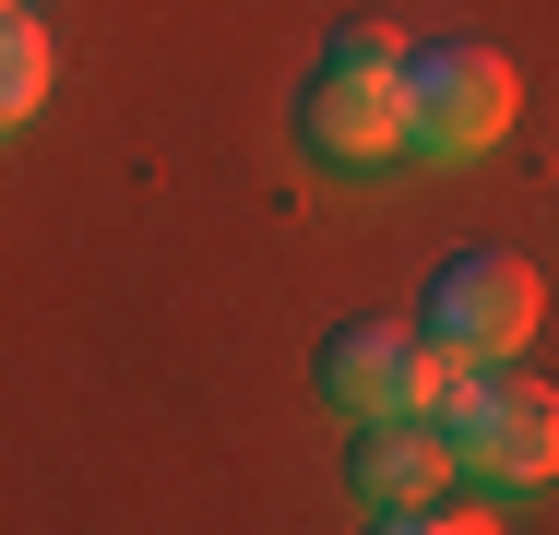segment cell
Wrapping results in <instances>:
<instances>
[{
  "label": "cell",
  "instance_id": "4",
  "mask_svg": "<svg viewBox=\"0 0 559 535\" xmlns=\"http://www.w3.org/2000/svg\"><path fill=\"white\" fill-rule=\"evenodd\" d=\"M536 321H548V286L524 250H452L417 298V333H441L452 357H512Z\"/></svg>",
  "mask_w": 559,
  "mask_h": 535
},
{
  "label": "cell",
  "instance_id": "8",
  "mask_svg": "<svg viewBox=\"0 0 559 535\" xmlns=\"http://www.w3.org/2000/svg\"><path fill=\"white\" fill-rule=\"evenodd\" d=\"M0 12H36V0H0Z\"/></svg>",
  "mask_w": 559,
  "mask_h": 535
},
{
  "label": "cell",
  "instance_id": "1",
  "mask_svg": "<svg viewBox=\"0 0 559 535\" xmlns=\"http://www.w3.org/2000/svg\"><path fill=\"white\" fill-rule=\"evenodd\" d=\"M417 417L441 428V452L476 476V488H548L559 464V417H548V381L500 369V357H452L441 333H417Z\"/></svg>",
  "mask_w": 559,
  "mask_h": 535
},
{
  "label": "cell",
  "instance_id": "6",
  "mask_svg": "<svg viewBox=\"0 0 559 535\" xmlns=\"http://www.w3.org/2000/svg\"><path fill=\"white\" fill-rule=\"evenodd\" d=\"M452 488V452L429 417H357L345 440V500H357V524H417V500Z\"/></svg>",
  "mask_w": 559,
  "mask_h": 535
},
{
  "label": "cell",
  "instance_id": "7",
  "mask_svg": "<svg viewBox=\"0 0 559 535\" xmlns=\"http://www.w3.org/2000/svg\"><path fill=\"white\" fill-rule=\"evenodd\" d=\"M48 72H60V60H48L36 12H0V143H12V131L48 107Z\"/></svg>",
  "mask_w": 559,
  "mask_h": 535
},
{
  "label": "cell",
  "instance_id": "3",
  "mask_svg": "<svg viewBox=\"0 0 559 535\" xmlns=\"http://www.w3.org/2000/svg\"><path fill=\"white\" fill-rule=\"evenodd\" d=\"M512 60L488 48V36H429V48H405V155L417 167H476V155H500V131H512Z\"/></svg>",
  "mask_w": 559,
  "mask_h": 535
},
{
  "label": "cell",
  "instance_id": "2",
  "mask_svg": "<svg viewBox=\"0 0 559 535\" xmlns=\"http://www.w3.org/2000/svg\"><path fill=\"white\" fill-rule=\"evenodd\" d=\"M298 143L322 167H345V179H369V167L405 155V36L393 24L322 36V60L298 72Z\"/></svg>",
  "mask_w": 559,
  "mask_h": 535
},
{
  "label": "cell",
  "instance_id": "5",
  "mask_svg": "<svg viewBox=\"0 0 559 535\" xmlns=\"http://www.w3.org/2000/svg\"><path fill=\"white\" fill-rule=\"evenodd\" d=\"M310 393L345 428L357 417H417V321H334L310 345Z\"/></svg>",
  "mask_w": 559,
  "mask_h": 535
}]
</instances>
